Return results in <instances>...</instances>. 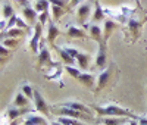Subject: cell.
<instances>
[{
  "mask_svg": "<svg viewBox=\"0 0 147 125\" xmlns=\"http://www.w3.org/2000/svg\"><path fill=\"white\" fill-rule=\"evenodd\" d=\"M57 122H60L62 125H87V124L81 122L80 119H71V118H63V116H60Z\"/></svg>",
  "mask_w": 147,
  "mask_h": 125,
  "instance_id": "obj_25",
  "label": "cell"
},
{
  "mask_svg": "<svg viewBox=\"0 0 147 125\" xmlns=\"http://www.w3.org/2000/svg\"><path fill=\"white\" fill-rule=\"evenodd\" d=\"M34 106H35V110L40 112L43 116H49V115H50V109H49L44 97L41 96V93L38 90L34 91Z\"/></svg>",
  "mask_w": 147,
  "mask_h": 125,
  "instance_id": "obj_5",
  "label": "cell"
},
{
  "mask_svg": "<svg viewBox=\"0 0 147 125\" xmlns=\"http://www.w3.org/2000/svg\"><path fill=\"white\" fill-rule=\"evenodd\" d=\"M136 2H137V5H138V6H140V0H136Z\"/></svg>",
  "mask_w": 147,
  "mask_h": 125,
  "instance_id": "obj_38",
  "label": "cell"
},
{
  "mask_svg": "<svg viewBox=\"0 0 147 125\" xmlns=\"http://www.w3.org/2000/svg\"><path fill=\"white\" fill-rule=\"evenodd\" d=\"M34 91H35V89H32L31 85H28V84L22 85V93L25 94L30 100H34Z\"/></svg>",
  "mask_w": 147,
  "mask_h": 125,
  "instance_id": "obj_28",
  "label": "cell"
},
{
  "mask_svg": "<svg viewBox=\"0 0 147 125\" xmlns=\"http://www.w3.org/2000/svg\"><path fill=\"white\" fill-rule=\"evenodd\" d=\"M90 107L97 112L100 116H121V118H129V119H137L138 115H134L131 110L122 107L119 105H115V103H109V105H103V106H99V105H90Z\"/></svg>",
  "mask_w": 147,
  "mask_h": 125,
  "instance_id": "obj_1",
  "label": "cell"
},
{
  "mask_svg": "<svg viewBox=\"0 0 147 125\" xmlns=\"http://www.w3.org/2000/svg\"><path fill=\"white\" fill-rule=\"evenodd\" d=\"M52 65V57H50V52L49 49L44 46V41L40 43V52H38V66H43V65Z\"/></svg>",
  "mask_w": 147,
  "mask_h": 125,
  "instance_id": "obj_11",
  "label": "cell"
},
{
  "mask_svg": "<svg viewBox=\"0 0 147 125\" xmlns=\"http://www.w3.org/2000/svg\"><path fill=\"white\" fill-rule=\"evenodd\" d=\"M16 27H19V28H24V30H28V25H27L25 22H24L21 18H18V19H16Z\"/></svg>",
  "mask_w": 147,
  "mask_h": 125,
  "instance_id": "obj_32",
  "label": "cell"
},
{
  "mask_svg": "<svg viewBox=\"0 0 147 125\" xmlns=\"http://www.w3.org/2000/svg\"><path fill=\"white\" fill-rule=\"evenodd\" d=\"M115 72H116V66H115V64L109 65L106 69H103V71L99 74V77H97L94 93H99L100 90H103V89H105V87H106L107 84L112 82V75H113Z\"/></svg>",
  "mask_w": 147,
  "mask_h": 125,
  "instance_id": "obj_3",
  "label": "cell"
},
{
  "mask_svg": "<svg viewBox=\"0 0 147 125\" xmlns=\"http://www.w3.org/2000/svg\"><path fill=\"white\" fill-rule=\"evenodd\" d=\"M28 112V107L27 109H19V107H16V106H9V109H7V112H6V115H7V118L10 119V121H15L18 116H21V115H24V114H27Z\"/></svg>",
  "mask_w": 147,
  "mask_h": 125,
  "instance_id": "obj_17",
  "label": "cell"
},
{
  "mask_svg": "<svg viewBox=\"0 0 147 125\" xmlns=\"http://www.w3.org/2000/svg\"><path fill=\"white\" fill-rule=\"evenodd\" d=\"M84 87H87V89L93 90L94 89V84H96V77H94V74L93 72H81V75L77 78Z\"/></svg>",
  "mask_w": 147,
  "mask_h": 125,
  "instance_id": "obj_10",
  "label": "cell"
},
{
  "mask_svg": "<svg viewBox=\"0 0 147 125\" xmlns=\"http://www.w3.org/2000/svg\"><path fill=\"white\" fill-rule=\"evenodd\" d=\"M6 32H7L9 37H16V35H21V34H22V30H19V28L16 27L15 30H9V31H6Z\"/></svg>",
  "mask_w": 147,
  "mask_h": 125,
  "instance_id": "obj_31",
  "label": "cell"
},
{
  "mask_svg": "<svg viewBox=\"0 0 147 125\" xmlns=\"http://www.w3.org/2000/svg\"><path fill=\"white\" fill-rule=\"evenodd\" d=\"M127 125H129V122H128V124H127Z\"/></svg>",
  "mask_w": 147,
  "mask_h": 125,
  "instance_id": "obj_39",
  "label": "cell"
},
{
  "mask_svg": "<svg viewBox=\"0 0 147 125\" xmlns=\"http://www.w3.org/2000/svg\"><path fill=\"white\" fill-rule=\"evenodd\" d=\"M107 62H106V43L99 44V52H97L96 57H94V68L96 69H100V72L103 69L107 68Z\"/></svg>",
  "mask_w": 147,
  "mask_h": 125,
  "instance_id": "obj_6",
  "label": "cell"
},
{
  "mask_svg": "<svg viewBox=\"0 0 147 125\" xmlns=\"http://www.w3.org/2000/svg\"><path fill=\"white\" fill-rule=\"evenodd\" d=\"M41 31H43V25L38 22V24H35V27H34V37H32V40L30 41V46H31V50L34 53H38L40 52V39H41Z\"/></svg>",
  "mask_w": 147,
  "mask_h": 125,
  "instance_id": "obj_7",
  "label": "cell"
},
{
  "mask_svg": "<svg viewBox=\"0 0 147 125\" xmlns=\"http://www.w3.org/2000/svg\"><path fill=\"white\" fill-rule=\"evenodd\" d=\"M22 15H24V18H25L27 24L32 25V24L35 22V19H37V10H35V9H31V7H28V6H25V7H24V10H22Z\"/></svg>",
  "mask_w": 147,
  "mask_h": 125,
  "instance_id": "obj_21",
  "label": "cell"
},
{
  "mask_svg": "<svg viewBox=\"0 0 147 125\" xmlns=\"http://www.w3.org/2000/svg\"><path fill=\"white\" fill-rule=\"evenodd\" d=\"M57 105H60V106H65V107H71V109H75V110H78V112H82V114H85V115H90V116H93V109L90 107V106H85V105H82V103H80V102H75V100H69V102H63V103H57Z\"/></svg>",
  "mask_w": 147,
  "mask_h": 125,
  "instance_id": "obj_8",
  "label": "cell"
},
{
  "mask_svg": "<svg viewBox=\"0 0 147 125\" xmlns=\"http://www.w3.org/2000/svg\"><path fill=\"white\" fill-rule=\"evenodd\" d=\"M63 49H65V52H66L69 56H72L74 59H77V56L80 55V52H78V50H77V49H74V47H71V46H65Z\"/></svg>",
  "mask_w": 147,
  "mask_h": 125,
  "instance_id": "obj_30",
  "label": "cell"
},
{
  "mask_svg": "<svg viewBox=\"0 0 147 125\" xmlns=\"http://www.w3.org/2000/svg\"><path fill=\"white\" fill-rule=\"evenodd\" d=\"M52 125H62V124H60V122H53Z\"/></svg>",
  "mask_w": 147,
  "mask_h": 125,
  "instance_id": "obj_37",
  "label": "cell"
},
{
  "mask_svg": "<svg viewBox=\"0 0 147 125\" xmlns=\"http://www.w3.org/2000/svg\"><path fill=\"white\" fill-rule=\"evenodd\" d=\"M55 49H56V52L59 53V56H60V59H62V62L66 65V66H74L77 64V60L74 59L72 56H69L66 52H65V49L63 47H56V46H53Z\"/></svg>",
  "mask_w": 147,
  "mask_h": 125,
  "instance_id": "obj_16",
  "label": "cell"
},
{
  "mask_svg": "<svg viewBox=\"0 0 147 125\" xmlns=\"http://www.w3.org/2000/svg\"><path fill=\"white\" fill-rule=\"evenodd\" d=\"M137 121H138V125H147V116H138Z\"/></svg>",
  "mask_w": 147,
  "mask_h": 125,
  "instance_id": "obj_35",
  "label": "cell"
},
{
  "mask_svg": "<svg viewBox=\"0 0 147 125\" xmlns=\"http://www.w3.org/2000/svg\"><path fill=\"white\" fill-rule=\"evenodd\" d=\"M85 28H88V34H90V37H91L94 41H97L99 44L105 43V40H103V31L100 30V27H99L97 24L85 25Z\"/></svg>",
  "mask_w": 147,
  "mask_h": 125,
  "instance_id": "obj_9",
  "label": "cell"
},
{
  "mask_svg": "<svg viewBox=\"0 0 147 125\" xmlns=\"http://www.w3.org/2000/svg\"><path fill=\"white\" fill-rule=\"evenodd\" d=\"M15 14H13V9H12V6L6 2V3H3V6H2V16H3V19L6 18V19H10L12 16H13Z\"/></svg>",
  "mask_w": 147,
  "mask_h": 125,
  "instance_id": "obj_24",
  "label": "cell"
},
{
  "mask_svg": "<svg viewBox=\"0 0 147 125\" xmlns=\"http://www.w3.org/2000/svg\"><path fill=\"white\" fill-rule=\"evenodd\" d=\"M57 35H59V30H57V27H56V24H55L53 21L49 22V28H47V41L55 46V40H56Z\"/></svg>",
  "mask_w": 147,
  "mask_h": 125,
  "instance_id": "obj_18",
  "label": "cell"
},
{
  "mask_svg": "<svg viewBox=\"0 0 147 125\" xmlns=\"http://www.w3.org/2000/svg\"><path fill=\"white\" fill-rule=\"evenodd\" d=\"M24 125H49V122L46 121V116L30 114L24 119Z\"/></svg>",
  "mask_w": 147,
  "mask_h": 125,
  "instance_id": "obj_12",
  "label": "cell"
},
{
  "mask_svg": "<svg viewBox=\"0 0 147 125\" xmlns=\"http://www.w3.org/2000/svg\"><path fill=\"white\" fill-rule=\"evenodd\" d=\"M116 28H118V24L115 21H112V19H106L105 21V30H103V40H105V43H107L109 37L112 35V32Z\"/></svg>",
  "mask_w": 147,
  "mask_h": 125,
  "instance_id": "obj_14",
  "label": "cell"
},
{
  "mask_svg": "<svg viewBox=\"0 0 147 125\" xmlns=\"http://www.w3.org/2000/svg\"><path fill=\"white\" fill-rule=\"evenodd\" d=\"M49 5H50V2L49 0H37L35 3V10L37 12H49Z\"/></svg>",
  "mask_w": 147,
  "mask_h": 125,
  "instance_id": "obj_26",
  "label": "cell"
},
{
  "mask_svg": "<svg viewBox=\"0 0 147 125\" xmlns=\"http://www.w3.org/2000/svg\"><path fill=\"white\" fill-rule=\"evenodd\" d=\"M49 18V12H43V14L38 16V21H40V24L41 25H44V22H46V19Z\"/></svg>",
  "mask_w": 147,
  "mask_h": 125,
  "instance_id": "obj_34",
  "label": "cell"
},
{
  "mask_svg": "<svg viewBox=\"0 0 147 125\" xmlns=\"http://www.w3.org/2000/svg\"><path fill=\"white\" fill-rule=\"evenodd\" d=\"M82 2V0H71V3H69V6L71 7H74V6H77V5H80Z\"/></svg>",
  "mask_w": 147,
  "mask_h": 125,
  "instance_id": "obj_36",
  "label": "cell"
},
{
  "mask_svg": "<svg viewBox=\"0 0 147 125\" xmlns=\"http://www.w3.org/2000/svg\"><path fill=\"white\" fill-rule=\"evenodd\" d=\"M52 12H53V21H57L60 16L65 14V9L62 6H55L52 5Z\"/></svg>",
  "mask_w": 147,
  "mask_h": 125,
  "instance_id": "obj_27",
  "label": "cell"
},
{
  "mask_svg": "<svg viewBox=\"0 0 147 125\" xmlns=\"http://www.w3.org/2000/svg\"><path fill=\"white\" fill-rule=\"evenodd\" d=\"M28 105H30V99H28L25 94H24L22 91H21V93H18V94L15 96V100H13V106L27 109V107H28Z\"/></svg>",
  "mask_w": 147,
  "mask_h": 125,
  "instance_id": "obj_20",
  "label": "cell"
},
{
  "mask_svg": "<svg viewBox=\"0 0 147 125\" xmlns=\"http://www.w3.org/2000/svg\"><path fill=\"white\" fill-rule=\"evenodd\" d=\"M131 119L129 118H121V116H106L102 119L103 125H127Z\"/></svg>",
  "mask_w": 147,
  "mask_h": 125,
  "instance_id": "obj_13",
  "label": "cell"
},
{
  "mask_svg": "<svg viewBox=\"0 0 147 125\" xmlns=\"http://www.w3.org/2000/svg\"><path fill=\"white\" fill-rule=\"evenodd\" d=\"M65 71L71 75V77H74V78H78L81 75V69L75 68V66H65Z\"/></svg>",
  "mask_w": 147,
  "mask_h": 125,
  "instance_id": "obj_29",
  "label": "cell"
},
{
  "mask_svg": "<svg viewBox=\"0 0 147 125\" xmlns=\"http://www.w3.org/2000/svg\"><path fill=\"white\" fill-rule=\"evenodd\" d=\"M93 5H94V0H88V2H84L78 6V9H77V21H78V24L84 25V27L87 25L85 22H87L88 16L91 15V12H94Z\"/></svg>",
  "mask_w": 147,
  "mask_h": 125,
  "instance_id": "obj_4",
  "label": "cell"
},
{
  "mask_svg": "<svg viewBox=\"0 0 147 125\" xmlns=\"http://www.w3.org/2000/svg\"><path fill=\"white\" fill-rule=\"evenodd\" d=\"M105 9L100 6L99 0H94V12H93V16H91V22H100L105 19Z\"/></svg>",
  "mask_w": 147,
  "mask_h": 125,
  "instance_id": "obj_15",
  "label": "cell"
},
{
  "mask_svg": "<svg viewBox=\"0 0 147 125\" xmlns=\"http://www.w3.org/2000/svg\"><path fill=\"white\" fill-rule=\"evenodd\" d=\"M50 112H52L53 115L65 116V118L84 119V121H93V116H90V115H85V114H82V112H78V110H75V109H71V107L60 106V105H55V106H52Z\"/></svg>",
  "mask_w": 147,
  "mask_h": 125,
  "instance_id": "obj_2",
  "label": "cell"
},
{
  "mask_svg": "<svg viewBox=\"0 0 147 125\" xmlns=\"http://www.w3.org/2000/svg\"><path fill=\"white\" fill-rule=\"evenodd\" d=\"M68 35L72 37V39H85V32H84V30L77 28V27H72V25L68 28Z\"/></svg>",
  "mask_w": 147,
  "mask_h": 125,
  "instance_id": "obj_22",
  "label": "cell"
},
{
  "mask_svg": "<svg viewBox=\"0 0 147 125\" xmlns=\"http://www.w3.org/2000/svg\"><path fill=\"white\" fill-rule=\"evenodd\" d=\"M90 56L87 55V53H80L78 56H77V64H78V68L81 69V71H87L88 69V65H90Z\"/></svg>",
  "mask_w": 147,
  "mask_h": 125,
  "instance_id": "obj_19",
  "label": "cell"
},
{
  "mask_svg": "<svg viewBox=\"0 0 147 125\" xmlns=\"http://www.w3.org/2000/svg\"><path fill=\"white\" fill-rule=\"evenodd\" d=\"M49 2H50L52 5H55V6H62V7L66 5L65 0H49Z\"/></svg>",
  "mask_w": 147,
  "mask_h": 125,
  "instance_id": "obj_33",
  "label": "cell"
},
{
  "mask_svg": "<svg viewBox=\"0 0 147 125\" xmlns=\"http://www.w3.org/2000/svg\"><path fill=\"white\" fill-rule=\"evenodd\" d=\"M128 27H129V30H131V32H132V35H134V39H138V34H140V27H141V24L138 22V21H136V19H129L128 21Z\"/></svg>",
  "mask_w": 147,
  "mask_h": 125,
  "instance_id": "obj_23",
  "label": "cell"
}]
</instances>
